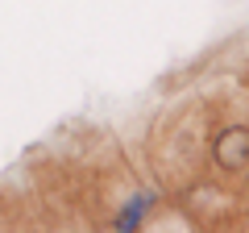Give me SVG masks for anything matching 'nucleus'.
I'll use <instances>...</instances> for the list:
<instances>
[{
    "mask_svg": "<svg viewBox=\"0 0 249 233\" xmlns=\"http://www.w3.org/2000/svg\"><path fill=\"white\" fill-rule=\"evenodd\" d=\"M212 158L220 162L224 171H245L249 162V129L245 125H229L216 134V146H212Z\"/></svg>",
    "mask_w": 249,
    "mask_h": 233,
    "instance_id": "f257e3e1",
    "label": "nucleus"
},
{
    "mask_svg": "<svg viewBox=\"0 0 249 233\" xmlns=\"http://www.w3.org/2000/svg\"><path fill=\"white\" fill-rule=\"evenodd\" d=\"M150 200H154V196H142L137 204H129L121 216H116V225H112V229H121V233H129V229H142V221H145V208H150Z\"/></svg>",
    "mask_w": 249,
    "mask_h": 233,
    "instance_id": "f03ea898",
    "label": "nucleus"
}]
</instances>
